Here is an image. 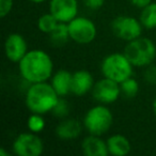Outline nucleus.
Masks as SVG:
<instances>
[{"label": "nucleus", "mask_w": 156, "mask_h": 156, "mask_svg": "<svg viewBox=\"0 0 156 156\" xmlns=\"http://www.w3.org/2000/svg\"><path fill=\"white\" fill-rule=\"evenodd\" d=\"M22 77L30 83L47 81L52 75L54 63L50 56L41 49L28 51L18 62Z\"/></svg>", "instance_id": "nucleus-1"}, {"label": "nucleus", "mask_w": 156, "mask_h": 156, "mask_svg": "<svg viewBox=\"0 0 156 156\" xmlns=\"http://www.w3.org/2000/svg\"><path fill=\"white\" fill-rule=\"evenodd\" d=\"M59 98L52 86L46 81L31 83L26 93V105L32 113L44 115L52 110Z\"/></svg>", "instance_id": "nucleus-2"}, {"label": "nucleus", "mask_w": 156, "mask_h": 156, "mask_svg": "<svg viewBox=\"0 0 156 156\" xmlns=\"http://www.w3.org/2000/svg\"><path fill=\"white\" fill-rule=\"evenodd\" d=\"M124 55L134 66L147 67L156 59V46L147 37H138L128 42Z\"/></svg>", "instance_id": "nucleus-3"}, {"label": "nucleus", "mask_w": 156, "mask_h": 156, "mask_svg": "<svg viewBox=\"0 0 156 156\" xmlns=\"http://www.w3.org/2000/svg\"><path fill=\"white\" fill-rule=\"evenodd\" d=\"M133 66L134 65L129 62L125 55L115 52L105 57L102 61L101 71L104 77L121 83L132 77Z\"/></svg>", "instance_id": "nucleus-4"}, {"label": "nucleus", "mask_w": 156, "mask_h": 156, "mask_svg": "<svg viewBox=\"0 0 156 156\" xmlns=\"http://www.w3.org/2000/svg\"><path fill=\"white\" fill-rule=\"evenodd\" d=\"M113 117L111 111L103 105L92 107L83 118V126L90 135L102 136L111 127Z\"/></svg>", "instance_id": "nucleus-5"}, {"label": "nucleus", "mask_w": 156, "mask_h": 156, "mask_svg": "<svg viewBox=\"0 0 156 156\" xmlns=\"http://www.w3.org/2000/svg\"><path fill=\"white\" fill-rule=\"evenodd\" d=\"M142 25L140 20H137L133 16H118L111 23V30L113 34L119 39L130 42L141 37Z\"/></svg>", "instance_id": "nucleus-6"}, {"label": "nucleus", "mask_w": 156, "mask_h": 156, "mask_svg": "<svg viewBox=\"0 0 156 156\" xmlns=\"http://www.w3.org/2000/svg\"><path fill=\"white\" fill-rule=\"evenodd\" d=\"M67 26L71 40L78 44H89L96 37V26L89 18L76 16Z\"/></svg>", "instance_id": "nucleus-7"}, {"label": "nucleus", "mask_w": 156, "mask_h": 156, "mask_svg": "<svg viewBox=\"0 0 156 156\" xmlns=\"http://www.w3.org/2000/svg\"><path fill=\"white\" fill-rule=\"evenodd\" d=\"M43 150V141L32 132L18 135L13 142V151L18 156H40Z\"/></svg>", "instance_id": "nucleus-8"}, {"label": "nucleus", "mask_w": 156, "mask_h": 156, "mask_svg": "<svg viewBox=\"0 0 156 156\" xmlns=\"http://www.w3.org/2000/svg\"><path fill=\"white\" fill-rule=\"evenodd\" d=\"M120 94H121L120 83L106 77L96 81L92 89L93 98L102 104L115 103L119 98Z\"/></svg>", "instance_id": "nucleus-9"}, {"label": "nucleus", "mask_w": 156, "mask_h": 156, "mask_svg": "<svg viewBox=\"0 0 156 156\" xmlns=\"http://www.w3.org/2000/svg\"><path fill=\"white\" fill-rule=\"evenodd\" d=\"M49 12L59 23L69 24L77 16V0H50Z\"/></svg>", "instance_id": "nucleus-10"}, {"label": "nucleus", "mask_w": 156, "mask_h": 156, "mask_svg": "<svg viewBox=\"0 0 156 156\" xmlns=\"http://www.w3.org/2000/svg\"><path fill=\"white\" fill-rule=\"evenodd\" d=\"M28 52V45L25 37L20 33L8 35L5 42V57L12 62H20Z\"/></svg>", "instance_id": "nucleus-11"}, {"label": "nucleus", "mask_w": 156, "mask_h": 156, "mask_svg": "<svg viewBox=\"0 0 156 156\" xmlns=\"http://www.w3.org/2000/svg\"><path fill=\"white\" fill-rule=\"evenodd\" d=\"M94 80L92 75L86 69H79V71L73 73L72 76V89L71 93L77 96H83L86 93L93 89Z\"/></svg>", "instance_id": "nucleus-12"}, {"label": "nucleus", "mask_w": 156, "mask_h": 156, "mask_svg": "<svg viewBox=\"0 0 156 156\" xmlns=\"http://www.w3.org/2000/svg\"><path fill=\"white\" fill-rule=\"evenodd\" d=\"M83 130L80 122L76 119H64L57 125L56 127V135L59 139L64 141L74 140L80 135Z\"/></svg>", "instance_id": "nucleus-13"}, {"label": "nucleus", "mask_w": 156, "mask_h": 156, "mask_svg": "<svg viewBox=\"0 0 156 156\" xmlns=\"http://www.w3.org/2000/svg\"><path fill=\"white\" fill-rule=\"evenodd\" d=\"M83 153L86 156H107L109 154L107 142L103 141L100 136L90 135L81 143Z\"/></svg>", "instance_id": "nucleus-14"}, {"label": "nucleus", "mask_w": 156, "mask_h": 156, "mask_svg": "<svg viewBox=\"0 0 156 156\" xmlns=\"http://www.w3.org/2000/svg\"><path fill=\"white\" fill-rule=\"evenodd\" d=\"M72 76L73 74L66 69H59L54 74L51 78V86L59 96H65L71 93Z\"/></svg>", "instance_id": "nucleus-15"}, {"label": "nucleus", "mask_w": 156, "mask_h": 156, "mask_svg": "<svg viewBox=\"0 0 156 156\" xmlns=\"http://www.w3.org/2000/svg\"><path fill=\"white\" fill-rule=\"evenodd\" d=\"M109 154L115 156H124L130 152V142L123 135H112L107 139Z\"/></svg>", "instance_id": "nucleus-16"}, {"label": "nucleus", "mask_w": 156, "mask_h": 156, "mask_svg": "<svg viewBox=\"0 0 156 156\" xmlns=\"http://www.w3.org/2000/svg\"><path fill=\"white\" fill-rule=\"evenodd\" d=\"M140 23L143 28L151 30L156 28V3L151 2L144 8H142V11L140 14Z\"/></svg>", "instance_id": "nucleus-17"}, {"label": "nucleus", "mask_w": 156, "mask_h": 156, "mask_svg": "<svg viewBox=\"0 0 156 156\" xmlns=\"http://www.w3.org/2000/svg\"><path fill=\"white\" fill-rule=\"evenodd\" d=\"M69 37V26L65 23H59L55 30L49 33V40L55 46H63L66 44Z\"/></svg>", "instance_id": "nucleus-18"}, {"label": "nucleus", "mask_w": 156, "mask_h": 156, "mask_svg": "<svg viewBox=\"0 0 156 156\" xmlns=\"http://www.w3.org/2000/svg\"><path fill=\"white\" fill-rule=\"evenodd\" d=\"M59 22L57 20V18L49 12L48 14H44V15H42L39 18V20H37V28L42 32L49 34V33H51L55 30V28H56Z\"/></svg>", "instance_id": "nucleus-19"}, {"label": "nucleus", "mask_w": 156, "mask_h": 156, "mask_svg": "<svg viewBox=\"0 0 156 156\" xmlns=\"http://www.w3.org/2000/svg\"><path fill=\"white\" fill-rule=\"evenodd\" d=\"M120 88H121V93L126 98H134L139 91V83L136 79L130 77L120 83Z\"/></svg>", "instance_id": "nucleus-20"}, {"label": "nucleus", "mask_w": 156, "mask_h": 156, "mask_svg": "<svg viewBox=\"0 0 156 156\" xmlns=\"http://www.w3.org/2000/svg\"><path fill=\"white\" fill-rule=\"evenodd\" d=\"M27 125H28V128L31 132L37 134V133L42 132L45 127V120L40 113H32L29 117Z\"/></svg>", "instance_id": "nucleus-21"}, {"label": "nucleus", "mask_w": 156, "mask_h": 156, "mask_svg": "<svg viewBox=\"0 0 156 156\" xmlns=\"http://www.w3.org/2000/svg\"><path fill=\"white\" fill-rule=\"evenodd\" d=\"M69 104H67L66 101L62 100V98H59L56 106L52 108L51 112L54 113L55 117L64 118L69 115Z\"/></svg>", "instance_id": "nucleus-22"}, {"label": "nucleus", "mask_w": 156, "mask_h": 156, "mask_svg": "<svg viewBox=\"0 0 156 156\" xmlns=\"http://www.w3.org/2000/svg\"><path fill=\"white\" fill-rule=\"evenodd\" d=\"M143 78L150 85H156V66L150 64L143 72Z\"/></svg>", "instance_id": "nucleus-23"}, {"label": "nucleus", "mask_w": 156, "mask_h": 156, "mask_svg": "<svg viewBox=\"0 0 156 156\" xmlns=\"http://www.w3.org/2000/svg\"><path fill=\"white\" fill-rule=\"evenodd\" d=\"M13 7V0H0V17L9 15Z\"/></svg>", "instance_id": "nucleus-24"}, {"label": "nucleus", "mask_w": 156, "mask_h": 156, "mask_svg": "<svg viewBox=\"0 0 156 156\" xmlns=\"http://www.w3.org/2000/svg\"><path fill=\"white\" fill-rule=\"evenodd\" d=\"M105 0H83V3L87 8L91 10H98L103 7Z\"/></svg>", "instance_id": "nucleus-25"}, {"label": "nucleus", "mask_w": 156, "mask_h": 156, "mask_svg": "<svg viewBox=\"0 0 156 156\" xmlns=\"http://www.w3.org/2000/svg\"><path fill=\"white\" fill-rule=\"evenodd\" d=\"M130 2H132L135 7L142 9V8H144L145 5H147L149 3H151L152 0H130Z\"/></svg>", "instance_id": "nucleus-26"}, {"label": "nucleus", "mask_w": 156, "mask_h": 156, "mask_svg": "<svg viewBox=\"0 0 156 156\" xmlns=\"http://www.w3.org/2000/svg\"><path fill=\"white\" fill-rule=\"evenodd\" d=\"M0 155H1V156H9V153H8V152H5L3 147H1V149H0Z\"/></svg>", "instance_id": "nucleus-27"}, {"label": "nucleus", "mask_w": 156, "mask_h": 156, "mask_svg": "<svg viewBox=\"0 0 156 156\" xmlns=\"http://www.w3.org/2000/svg\"><path fill=\"white\" fill-rule=\"evenodd\" d=\"M153 111H154V113H155V115H156V98H155V100L153 101Z\"/></svg>", "instance_id": "nucleus-28"}, {"label": "nucleus", "mask_w": 156, "mask_h": 156, "mask_svg": "<svg viewBox=\"0 0 156 156\" xmlns=\"http://www.w3.org/2000/svg\"><path fill=\"white\" fill-rule=\"evenodd\" d=\"M29 1H31V2H34V3H42V2H44L45 0H29Z\"/></svg>", "instance_id": "nucleus-29"}]
</instances>
